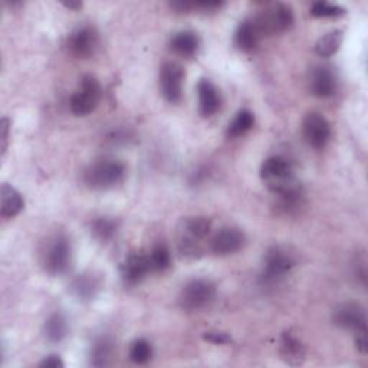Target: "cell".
Masks as SVG:
<instances>
[{"label": "cell", "mask_w": 368, "mask_h": 368, "mask_svg": "<svg viewBox=\"0 0 368 368\" xmlns=\"http://www.w3.org/2000/svg\"><path fill=\"white\" fill-rule=\"evenodd\" d=\"M293 266H295V259L292 256V253H289L284 247L275 246L266 252L262 278L265 282L273 284L276 281L282 279Z\"/></svg>", "instance_id": "6"}, {"label": "cell", "mask_w": 368, "mask_h": 368, "mask_svg": "<svg viewBox=\"0 0 368 368\" xmlns=\"http://www.w3.org/2000/svg\"><path fill=\"white\" fill-rule=\"evenodd\" d=\"M23 199L20 193L13 189L10 184L3 183L0 190V215L5 219H12L17 216L23 209Z\"/></svg>", "instance_id": "17"}, {"label": "cell", "mask_w": 368, "mask_h": 368, "mask_svg": "<svg viewBox=\"0 0 368 368\" xmlns=\"http://www.w3.org/2000/svg\"><path fill=\"white\" fill-rule=\"evenodd\" d=\"M39 367H43V368H62L63 367V362L59 358V355H49L48 358H45L39 364Z\"/></svg>", "instance_id": "33"}, {"label": "cell", "mask_w": 368, "mask_h": 368, "mask_svg": "<svg viewBox=\"0 0 368 368\" xmlns=\"http://www.w3.org/2000/svg\"><path fill=\"white\" fill-rule=\"evenodd\" d=\"M170 48L180 56L190 58L196 55L199 49V38L196 36V33L189 31L178 32L171 38Z\"/></svg>", "instance_id": "19"}, {"label": "cell", "mask_w": 368, "mask_h": 368, "mask_svg": "<svg viewBox=\"0 0 368 368\" xmlns=\"http://www.w3.org/2000/svg\"><path fill=\"white\" fill-rule=\"evenodd\" d=\"M117 229H118V224L115 220L109 217H100L92 223L91 232L95 239H98L102 243H107L108 240L114 238L115 233H117Z\"/></svg>", "instance_id": "26"}, {"label": "cell", "mask_w": 368, "mask_h": 368, "mask_svg": "<svg viewBox=\"0 0 368 368\" xmlns=\"http://www.w3.org/2000/svg\"><path fill=\"white\" fill-rule=\"evenodd\" d=\"M311 15L315 17H337L344 15V9L328 2H316L311 6Z\"/></svg>", "instance_id": "29"}, {"label": "cell", "mask_w": 368, "mask_h": 368, "mask_svg": "<svg viewBox=\"0 0 368 368\" xmlns=\"http://www.w3.org/2000/svg\"><path fill=\"white\" fill-rule=\"evenodd\" d=\"M184 69L176 62H166L160 69V91L164 100L176 104L183 95Z\"/></svg>", "instance_id": "7"}, {"label": "cell", "mask_w": 368, "mask_h": 368, "mask_svg": "<svg viewBox=\"0 0 368 368\" xmlns=\"http://www.w3.org/2000/svg\"><path fill=\"white\" fill-rule=\"evenodd\" d=\"M342 42V32L341 31H331L327 35L319 38L315 45V52L322 58H330L339 49Z\"/></svg>", "instance_id": "24"}, {"label": "cell", "mask_w": 368, "mask_h": 368, "mask_svg": "<svg viewBox=\"0 0 368 368\" xmlns=\"http://www.w3.org/2000/svg\"><path fill=\"white\" fill-rule=\"evenodd\" d=\"M98 46V36L88 26L74 31L68 38V49L77 58H89Z\"/></svg>", "instance_id": "12"}, {"label": "cell", "mask_w": 368, "mask_h": 368, "mask_svg": "<svg viewBox=\"0 0 368 368\" xmlns=\"http://www.w3.org/2000/svg\"><path fill=\"white\" fill-rule=\"evenodd\" d=\"M203 338H204L206 341L213 342V344H219V345H222V344H227V342L232 341L226 332H222V331H209V332H204Z\"/></svg>", "instance_id": "31"}, {"label": "cell", "mask_w": 368, "mask_h": 368, "mask_svg": "<svg viewBox=\"0 0 368 368\" xmlns=\"http://www.w3.org/2000/svg\"><path fill=\"white\" fill-rule=\"evenodd\" d=\"M355 345H357V348L361 354H367V332L357 334Z\"/></svg>", "instance_id": "34"}, {"label": "cell", "mask_w": 368, "mask_h": 368, "mask_svg": "<svg viewBox=\"0 0 368 368\" xmlns=\"http://www.w3.org/2000/svg\"><path fill=\"white\" fill-rule=\"evenodd\" d=\"M216 296V286L207 279H194L183 286L178 295L181 309L187 312L200 311L209 307Z\"/></svg>", "instance_id": "3"}, {"label": "cell", "mask_w": 368, "mask_h": 368, "mask_svg": "<svg viewBox=\"0 0 368 368\" xmlns=\"http://www.w3.org/2000/svg\"><path fill=\"white\" fill-rule=\"evenodd\" d=\"M125 176V166L118 160L94 161L84 171V183L92 190H108L117 186Z\"/></svg>", "instance_id": "1"}, {"label": "cell", "mask_w": 368, "mask_h": 368, "mask_svg": "<svg viewBox=\"0 0 368 368\" xmlns=\"http://www.w3.org/2000/svg\"><path fill=\"white\" fill-rule=\"evenodd\" d=\"M178 249H180V253L183 256L190 258V259H196V258L201 256V253H203L199 240H194L189 236H183L180 239Z\"/></svg>", "instance_id": "30"}, {"label": "cell", "mask_w": 368, "mask_h": 368, "mask_svg": "<svg viewBox=\"0 0 368 368\" xmlns=\"http://www.w3.org/2000/svg\"><path fill=\"white\" fill-rule=\"evenodd\" d=\"M302 132L305 141L316 150L324 148L331 138L330 123L324 115L318 112H309L305 115L302 123Z\"/></svg>", "instance_id": "9"}, {"label": "cell", "mask_w": 368, "mask_h": 368, "mask_svg": "<svg viewBox=\"0 0 368 368\" xmlns=\"http://www.w3.org/2000/svg\"><path fill=\"white\" fill-rule=\"evenodd\" d=\"M101 98V86L95 77L85 75L81 79L79 89L71 98V111L77 117H85V115L94 111Z\"/></svg>", "instance_id": "5"}, {"label": "cell", "mask_w": 368, "mask_h": 368, "mask_svg": "<svg viewBox=\"0 0 368 368\" xmlns=\"http://www.w3.org/2000/svg\"><path fill=\"white\" fill-rule=\"evenodd\" d=\"M8 137H9V120L3 118L0 121V140H2V154L6 153L8 148Z\"/></svg>", "instance_id": "32"}, {"label": "cell", "mask_w": 368, "mask_h": 368, "mask_svg": "<svg viewBox=\"0 0 368 368\" xmlns=\"http://www.w3.org/2000/svg\"><path fill=\"white\" fill-rule=\"evenodd\" d=\"M246 238L242 230L236 227H223L212 239V252L217 256H229L239 252L245 246Z\"/></svg>", "instance_id": "11"}, {"label": "cell", "mask_w": 368, "mask_h": 368, "mask_svg": "<svg viewBox=\"0 0 368 368\" xmlns=\"http://www.w3.org/2000/svg\"><path fill=\"white\" fill-rule=\"evenodd\" d=\"M261 36L279 35L289 31L293 25V12L286 5H273L252 19Z\"/></svg>", "instance_id": "4"}, {"label": "cell", "mask_w": 368, "mask_h": 368, "mask_svg": "<svg viewBox=\"0 0 368 368\" xmlns=\"http://www.w3.org/2000/svg\"><path fill=\"white\" fill-rule=\"evenodd\" d=\"M151 344L146 339H135L130 347V360L135 364H146L151 360Z\"/></svg>", "instance_id": "28"}, {"label": "cell", "mask_w": 368, "mask_h": 368, "mask_svg": "<svg viewBox=\"0 0 368 368\" xmlns=\"http://www.w3.org/2000/svg\"><path fill=\"white\" fill-rule=\"evenodd\" d=\"M101 288V281L94 273H82L72 284V289L78 298L92 299Z\"/></svg>", "instance_id": "20"}, {"label": "cell", "mask_w": 368, "mask_h": 368, "mask_svg": "<svg viewBox=\"0 0 368 368\" xmlns=\"http://www.w3.org/2000/svg\"><path fill=\"white\" fill-rule=\"evenodd\" d=\"M261 177L269 190L275 194H279L298 186L289 161L279 155L269 157L263 161L261 167Z\"/></svg>", "instance_id": "2"}, {"label": "cell", "mask_w": 368, "mask_h": 368, "mask_svg": "<svg viewBox=\"0 0 368 368\" xmlns=\"http://www.w3.org/2000/svg\"><path fill=\"white\" fill-rule=\"evenodd\" d=\"M261 35L255 26L253 20H243L236 33H235V43L238 48L243 52H250L258 46Z\"/></svg>", "instance_id": "18"}, {"label": "cell", "mask_w": 368, "mask_h": 368, "mask_svg": "<svg viewBox=\"0 0 368 368\" xmlns=\"http://www.w3.org/2000/svg\"><path fill=\"white\" fill-rule=\"evenodd\" d=\"M281 358L288 365H301L305 361V348L292 332H284L281 338Z\"/></svg>", "instance_id": "16"}, {"label": "cell", "mask_w": 368, "mask_h": 368, "mask_svg": "<svg viewBox=\"0 0 368 368\" xmlns=\"http://www.w3.org/2000/svg\"><path fill=\"white\" fill-rule=\"evenodd\" d=\"M150 263L151 269L155 272H163L166 270L170 263H171V256H170V250L167 249L166 245H157L151 253H150Z\"/></svg>", "instance_id": "27"}, {"label": "cell", "mask_w": 368, "mask_h": 368, "mask_svg": "<svg viewBox=\"0 0 368 368\" xmlns=\"http://www.w3.org/2000/svg\"><path fill=\"white\" fill-rule=\"evenodd\" d=\"M150 258L146 255H132L123 265V278L128 285L141 282L148 272H151Z\"/></svg>", "instance_id": "15"}, {"label": "cell", "mask_w": 368, "mask_h": 368, "mask_svg": "<svg viewBox=\"0 0 368 368\" xmlns=\"http://www.w3.org/2000/svg\"><path fill=\"white\" fill-rule=\"evenodd\" d=\"M112 357H114V344L109 339L101 338L94 345H92L91 364L94 367L108 365Z\"/></svg>", "instance_id": "23"}, {"label": "cell", "mask_w": 368, "mask_h": 368, "mask_svg": "<svg viewBox=\"0 0 368 368\" xmlns=\"http://www.w3.org/2000/svg\"><path fill=\"white\" fill-rule=\"evenodd\" d=\"M68 9H79L82 6V3L79 2H69V3H63Z\"/></svg>", "instance_id": "35"}, {"label": "cell", "mask_w": 368, "mask_h": 368, "mask_svg": "<svg viewBox=\"0 0 368 368\" xmlns=\"http://www.w3.org/2000/svg\"><path fill=\"white\" fill-rule=\"evenodd\" d=\"M71 243L63 236H58L52 240L48 250L45 253L43 266L51 275H62L68 270L71 263Z\"/></svg>", "instance_id": "8"}, {"label": "cell", "mask_w": 368, "mask_h": 368, "mask_svg": "<svg viewBox=\"0 0 368 368\" xmlns=\"http://www.w3.org/2000/svg\"><path fill=\"white\" fill-rule=\"evenodd\" d=\"M43 331H45V337L51 342L62 341L68 334V322L65 316L59 312L51 315L45 322Z\"/></svg>", "instance_id": "21"}, {"label": "cell", "mask_w": 368, "mask_h": 368, "mask_svg": "<svg viewBox=\"0 0 368 368\" xmlns=\"http://www.w3.org/2000/svg\"><path fill=\"white\" fill-rule=\"evenodd\" d=\"M332 321L335 325L355 334L367 332V314L360 304L345 302L338 305L332 314Z\"/></svg>", "instance_id": "10"}, {"label": "cell", "mask_w": 368, "mask_h": 368, "mask_svg": "<svg viewBox=\"0 0 368 368\" xmlns=\"http://www.w3.org/2000/svg\"><path fill=\"white\" fill-rule=\"evenodd\" d=\"M199 111L201 117H212L220 108V95L217 88L209 79H200L197 85Z\"/></svg>", "instance_id": "13"}, {"label": "cell", "mask_w": 368, "mask_h": 368, "mask_svg": "<svg viewBox=\"0 0 368 368\" xmlns=\"http://www.w3.org/2000/svg\"><path fill=\"white\" fill-rule=\"evenodd\" d=\"M311 91L318 98H330L337 91V81L334 74L325 66H318L311 75Z\"/></svg>", "instance_id": "14"}, {"label": "cell", "mask_w": 368, "mask_h": 368, "mask_svg": "<svg viewBox=\"0 0 368 368\" xmlns=\"http://www.w3.org/2000/svg\"><path fill=\"white\" fill-rule=\"evenodd\" d=\"M253 124H255V117H253V114L249 109H242L236 114L233 121L229 124L226 134L229 138H238L246 134L253 127Z\"/></svg>", "instance_id": "25"}, {"label": "cell", "mask_w": 368, "mask_h": 368, "mask_svg": "<svg viewBox=\"0 0 368 368\" xmlns=\"http://www.w3.org/2000/svg\"><path fill=\"white\" fill-rule=\"evenodd\" d=\"M212 230V220L204 216L190 217L184 222V236H189L194 240H201Z\"/></svg>", "instance_id": "22"}]
</instances>
